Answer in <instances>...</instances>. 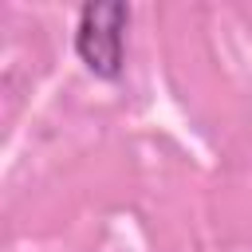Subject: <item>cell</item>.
<instances>
[{
	"instance_id": "obj_1",
	"label": "cell",
	"mask_w": 252,
	"mask_h": 252,
	"mask_svg": "<svg viewBox=\"0 0 252 252\" xmlns=\"http://www.w3.org/2000/svg\"><path fill=\"white\" fill-rule=\"evenodd\" d=\"M126 24L130 8L118 0H91L79 8L75 55L94 79H118L126 63Z\"/></svg>"
}]
</instances>
